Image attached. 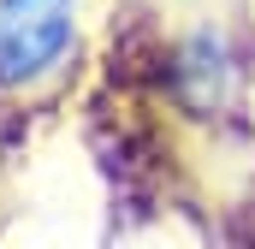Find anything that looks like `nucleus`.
<instances>
[{
	"mask_svg": "<svg viewBox=\"0 0 255 249\" xmlns=\"http://www.w3.org/2000/svg\"><path fill=\"white\" fill-rule=\"evenodd\" d=\"M77 0H0V83H30L65 60Z\"/></svg>",
	"mask_w": 255,
	"mask_h": 249,
	"instance_id": "obj_1",
	"label": "nucleus"
},
{
	"mask_svg": "<svg viewBox=\"0 0 255 249\" xmlns=\"http://www.w3.org/2000/svg\"><path fill=\"white\" fill-rule=\"evenodd\" d=\"M178 95L196 113L226 107V95H232V54H226L220 36H190L184 42V54H178Z\"/></svg>",
	"mask_w": 255,
	"mask_h": 249,
	"instance_id": "obj_2",
	"label": "nucleus"
}]
</instances>
